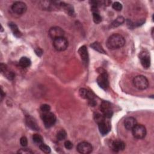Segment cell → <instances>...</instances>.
Returning <instances> with one entry per match:
<instances>
[{"label":"cell","instance_id":"1","mask_svg":"<svg viewBox=\"0 0 154 154\" xmlns=\"http://www.w3.org/2000/svg\"><path fill=\"white\" fill-rule=\"evenodd\" d=\"M125 40L124 37L119 34H113L109 37L106 41L108 49L114 50L120 48L124 46Z\"/></svg>","mask_w":154,"mask_h":154},{"label":"cell","instance_id":"2","mask_svg":"<svg viewBox=\"0 0 154 154\" xmlns=\"http://www.w3.org/2000/svg\"><path fill=\"white\" fill-rule=\"evenodd\" d=\"M134 85L138 90H143L149 87L148 79L143 75H138L133 79Z\"/></svg>","mask_w":154,"mask_h":154},{"label":"cell","instance_id":"3","mask_svg":"<svg viewBox=\"0 0 154 154\" xmlns=\"http://www.w3.org/2000/svg\"><path fill=\"white\" fill-rule=\"evenodd\" d=\"M42 117L44 125L47 128L52 127L56 122V116L54 113L51 112L50 111L43 112Z\"/></svg>","mask_w":154,"mask_h":154},{"label":"cell","instance_id":"4","mask_svg":"<svg viewBox=\"0 0 154 154\" xmlns=\"http://www.w3.org/2000/svg\"><path fill=\"white\" fill-rule=\"evenodd\" d=\"M53 46L58 51H63L68 47V41L64 37L57 38L53 40Z\"/></svg>","mask_w":154,"mask_h":154},{"label":"cell","instance_id":"5","mask_svg":"<svg viewBox=\"0 0 154 154\" xmlns=\"http://www.w3.org/2000/svg\"><path fill=\"white\" fill-rule=\"evenodd\" d=\"M133 136L137 139H143L146 135V129L143 125H136L132 129Z\"/></svg>","mask_w":154,"mask_h":154},{"label":"cell","instance_id":"6","mask_svg":"<svg viewBox=\"0 0 154 154\" xmlns=\"http://www.w3.org/2000/svg\"><path fill=\"white\" fill-rule=\"evenodd\" d=\"M61 2L51 1H40V5L44 10H53L60 7Z\"/></svg>","mask_w":154,"mask_h":154},{"label":"cell","instance_id":"7","mask_svg":"<svg viewBox=\"0 0 154 154\" xmlns=\"http://www.w3.org/2000/svg\"><path fill=\"white\" fill-rule=\"evenodd\" d=\"M27 7L25 3L21 1L14 2L11 6V10L15 14L20 15L25 13Z\"/></svg>","mask_w":154,"mask_h":154},{"label":"cell","instance_id":"8","mask_svg":"<svg viewBox=\"0 0 154 154\" xmlns=\"http://www.w3.org/2000/svg\"><path fill=\"white\" fill-rule=\"evenodd\" d=\"M97 83L100 88L106 90L109 86V81L108 75L106 72H102L97 78Z\"/></svg>","mask_w":154,"mask_h":154},{"label":"cell","instance_id":"9","mask_svg":"<svg viewBox=\"0 0 154 154\" xmlns=\"http://www.w3.org/2000/svg\"><path fill=\"white\" fill-rule=\"evenodd\" d=\"M76 149L78 152L82 154H88L91 153L93 150V147L91 144L88 142L83 141L79 143Z\"/></svg>","mask_w":154,"mask_h":154},{"label":"cell","instance_id":"10","mask_svg":"<svg viewBox=\"0 0 154 154\" xmlns=\"http://www.w3.org/2000/svg\"><path fill=\"white\" fill-rule=\"evenodd\" d=\"M100 109L103 113V116L105 118L109 119L113 114L112 110L111 109V104L107 101H103L100 105Z\"/></svg>","mask_w":154,"mask_h":154},{"label":"cell","instance_id":"11","mask_svg":"<svg viewBox=\"0 0 154 154\" xmlns=\"http://www.w3.org/2000/svg\"><path fill=\"white\" fill-rule=\"evenodd\" d=\"M49 35L50 37L54 40L57 38L64 37V31L59 26H54L49 29Z\"/></svg>","mask_w":154,"mask_h":154},{"label":"cell","instance_id":"12","mask_svg":"<svg viewBox=\"0 0 154 154\" xmlns=\"http://www.w3.org/2000/svg\"><path fill=\"white\" fill-rule=\"evenodd\" d=\"M140 60L143 67L145 69H147L150 66V58L148 52L143 51L140 54Z\"/></svg>","mask_w":154,"mask_h":154},{"label":"cell","instance_id":"13","mask_svg":"<svg viewBox=\"0 0 154 154\" xmlns=\"http://www.w3.org/2000/svg\"><path fill=\"white\" fill-rule=\"evenodd\" d=\"M78 52L83 63L85 66H87L88 63V51H87V47L85 46H81L79 49Z\"/></svg>","mask_w":154,"mask_h":154},{"label":"cell","instance_id":"14","mask_svg":"<svg viewBox=\"0 0 154 154\" xmlns=\"http://www.w3.org/2000/svg\"><path fill=\"white\" fill-rule=\"evenodd\" d=\"M79 95L81 96V97H82L84 99H88V101L94 100L95 96H94V93L91 91H89L85 88H81L79 90Z\"/></svg>","mask_w":154,"mask_h":154},{"label":"cell","instance_id":"15","mask_svg":"<svg viewBox=\"0 0 154 154\" xmlns=\"http://www.w3.org/2000/svg\"><path fill=\"white\" fill-rule=\"evenodd\" d=\"M137 124V120L134 117H128L124 121V125L126 129L132 130V128Z\"/></svg>","mask_w":154,"mask_h":154},{"label":"cell","instance_id":"16","mask_svg":"<svg viewBox=\"0 0 154 154\" xmlns=\"http://www.w3.org/2000/svg\"><path fill=\"white\" fill-rule=\"evenodd\" d=\"M125 147L124 142L120 140H115L111 143V148L115 152H119L123 150Z\"/></svg>","mask_w":154,"mask_h":154},{"label":"cell","instance_id":"17","mask_svg":"<svg viewBox=\"0 0 154 154\" xmlns=\"http://www.w3.org/2000/svg\"><path fill=\"white\" fill-rule=\"evenodd\" d=\"M26 123L27 126L32 130L38 131L39 129L35 120L30 116H27L26 117Z\"/></svg>","mask_w":154,"mask_h":154},{"label":"cell","instance_id":"18","mask_svg":"<svg viewBox=\"0 0 154 154\" xmlns=\"http://www.w3.org/2000/svg\"><path fill=\"white\" fill-rule=\"evenodd\" d=\"M98 127L99 132L102 135H106L110 130V126L107 123L105 122V120L98 123Z\"/></svg>","mask_w":154,"mask_h":154},{"label":"cell","instance_id":"19","mask_svg":"<svg viewBox=\"0 0 154 154\" xmlns=\"http://www.w3.org/2000/svg\"><path fill=\"white\" fill-rule=\"evenodd\" d=\"M8 26L10 27V28L11 29L13 35L16 37H20L22 36V33L20 31V30L19 29L17 26L13 22H10L8 23Z\"/></svg>","mask_w":154,"mask_h":154},{"label":"cell","instance_id":"20","mask_svg":"<svg viewBox=\"0 0 154 154\" xmlns=\"http://www.w3.org/2000/svg\"><path fill=\"white\" fill-rule=\"evenodd\" d=\"M31 61L30 59L26 57H21L19 61V65L23 68H26L29 67L31 65Z\"/></svg>","mask_w":154,"mask_h":154},{"label":"cell","instance_id":"21","mask_svg":"<svg viewBox=\"0 0 154 154\" xmlns=\"http://www.w3.org/2000/svg\"><path fill=\"white\" fill-rule=\"evenodd\" d=\"M60 7H63V8L64 9V10L69 14L72 16L74 14V10L73 7L69 4H66L64 2H61L60 4Z\"/></svg>","mask_w":154,"mask_h":154},{"label":"cell","instance_id":"22","mask_svg":"<svg viewBox=\"0 0 154 154\" xmlns=\"http://www.w3.org/2000/svg\"><path fill=\"white\" fill-rule=\"evenodd\" d=\"M90 46L93 49H94L95 51L100 52V53H102V54H105V51L104 50V49L103 48V47L102 46V45L100 44V43L97 42H95L93 43H91L90 45Z\"/></svg>","mask_w":154,"mask_h":154},{"label":"cell","instance_id":"23","mask_svg":"<svg viewBox=\"0 0 154 154\" xmlns=\"http://www.w3.org/2000/svg\"><path fill=\"white\" fill-rule=\"evenodd\" d=\"M125 22V19L123 16H118L112 23V27H117L121 25Z\"/></svg>","mask_w":154,"mask_h":154},{"label":"cell","instance_id":"24","mask_svg":"<svg viewBox=\"0 0 154 154\" xmlns=\"http://www.w3.org/2000/svg\"><path fill=\"white\" fill-rule=\"evenodd\" d=\"M67 137V133L66 132L63 130L61 129L60 131H59L57 134V138L59 140V141H62L64 140V139H66Z\"/></svg>","mask_w":154,"mask_h":154},{"label":"cell","instance_id":"25","mask_svg":"<svg viewBox=\"0 0 154 154\" xmlns=\"http://www.w3.org/2000/svg\"><path fill=\"white\" fill-rule=\"evenodd\" d=\"M32 140H33V141L37 144L38 145L42 144L43 142V138L42 137L39 135V134H35L32 135Z\"/></svg>","mask_w":154,"mask_h":154},{"label":"cell","instance_id":"26","mask_svg":"<svg viewBox=\"0 0 154 154\" xmlns=\"http://www.w3.org/2000/svg\"><path fill=\"white\" fill-rule=\"evenodd\" d=\"M94 120L96 121V122L98 124V123H100L103 121L105 120V117L103 116V114H99V113H96L94 116Z\"/></svg>","mask_w":154,"mask_h":154},{"label":"cell","instance_id":"27","mask_svg":"<svg viewBox=\"0 0 154 154\" xmlns=\"http://www.w3.org/2000/svg\"><path fill=\"white\" fill-rule=\"evenodd\" d=\"M39 147H40V149L43 151V152L46 153H49L51 152V148L46 144H45V143H42V144H39Z\"/></svg>","mask_w":154,"mask_h":154},{"label":"cell","instance_id":"28","mask_svg":"<svg viewBox=\"0 0 154 154\" xmlns=\"http://www.w3.org/2000/svg\"><path fill=\"white\" fill-rule=\"evenodd\" d=\"M112 6L113 9H114L115 10L118 11H121L122 9V7H123L122 4L120 3L119 2H114L112 4Z\"/></svg>","mask_w":154,"mask_h":154},{"label":"cell","instance_id":"29","mask_svg":"<svg viewBox=\"0 0 154 154\" xmlns=\"http://www.w3.org/2000/svg\"><path fill=\"white\" fill-rule=\"evenodd\" d=\"M51 109L50 106L49 105L47 104H43L42 105L40 106V110L43 112H49Z\"/></svg>","mask_w":154,"mask_h":154},{"label":"cell","instance_id":"30","mask_svg":"<svg viewBox=\"0 0 154 154\" xmlns=\"http://www.w3.org/2000/svg\"><path fill=\"white\" fill-rule=\"evenodd\" d=\"M4 73H5L6 77L10 80H12L14 78L15 75L13 72H7V71H6Z\"/></svg>","mask_w":154,"mask_h":154},{"label":"cell","instance_id":"31","mask_svg":"<svg viewBox=\"0 0 154 154\" xmlns=\"http://www.w3.org/2000/svg\"><path fill=\"white\" fill-rule=\"evenodd\" d=\"M20 144H21V146L25 147L27 146L28 144V140L27 138L25 137H22L20 139Z\"/></svg>","mask_w":154,"mask_h":154},{"label":"cell","instance_id":"32","mask_svg":"<svg viewBox=\"0 0 154 154\" xmlns=\"http://www.w3.org/2000/svg\"><path fill=\"white\" fill-rule=\"evenodd\" d=\"M64 146H65V147H66L67 149L70 150V149H72V148L73 147V144H72V143L71 141L67 140V141H66L65 143H64Z\"/></svg>","mask_w":154,"mask_h":154},{"label":"cell","instance_id":"33","mask_svg":"<svg viewBox=\"0 0 154 154\" xmlns=\"http://www.w3.org/2000/svg\"><path fill=\"white\" fill-rule=\"evenodd\" d=\"M18 153H32V152L28 149H21L17 152Z\"/></svg>","mask_w":154,"mask_h":154},{"label":"cell","instance_id":"34","mask_svg":"<svg viewBox=\"0 0 154 154\" xmlns=\"http://www.w3.org/2000/svg\"><path fill=\"white\" fill-rule=\"evenodd\" d=\"M35 54L39 57H40L43 54V51L40 48H37V49H35Z\"/></svg>","mask_w":154,"mask_h":154},{"label":"cell","instance_id":"35","mask_svg":"<svg viewBox=\"0 0 154 154\" xmlns=\"http://www.w3.org/2000/svg\"><path fill=\"white\" fill-rule=\"evenodd\" d=\"M4 96H5V93H4V91H3L2 89L1 88V100H2Z\"/></svg>","mask_w":154,"mask_h":154}]
</instances>
